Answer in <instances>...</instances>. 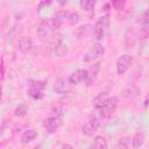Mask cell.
Instances as JSON below:
<instances>
[{"label":"cell","instance_id":"obj_7","mask_svg":"<svg viewBox=\"0 0 149 149\" xmlns=\"http://www.w3.org/2000/svg\"><path fill=\"white\" fill-rule=\"evenodd\" d=\"M59 125H61V121H59V118L58 116H49V118L44 119V121H43L44 129L48 133H51V134L55 133V132H57Z\"/></svg>","mask_w":149,"mask_h":149},{"label":"cell","instance_id":"obj_6","mask_svg":"<svg viewBox=\"0 0 149 149\" xmlns=\"http://www.w3.org/2000/svg\"><path fill=\"white\" fill-rule=\"evenodd\" d=\"M104 54V48L100 43H95L91 47V49L86 52L85 57H84V62L86 63H92L93 61L98 59L101 55Z\"/></svg>","mask_w":149,"mask_h":149},{"label":"cell","instance_id":"obj_28","mask_svg":"<svg viewBox=\"0 0 149 149\" xmlns=\"http://www.w3.org/2000/svg\"><path fill=\"white\" fill-rule=\"evenodd\" d=\"M1 79L2 80L5 79V61H3V57L1 58Z\"/></svg>","mask_w":149,"mask_h":149},{"label":"cell","instance_id":"obj_2","mask_svg":"<svg viewBox=\"0 0 149 149\" xmlns=\"http://www.w3.org/2000/svg\"><path fill=\"white\" fill-rule=\"evenodd\" d=\"M44 87H45L44 81H37V80L31 79V80H29L27 93H28V95H30L34 99H42L44 97V93H43Z\"/></svg>","mask_w":149,"mask_h":149},{"label":"cell","instance_id":"obj_14","mask_svg":"<svg viewBox=\"0 0 149 149\" xmlns=\"http://www.w3.org/2000/svg\"><path fill=\"white\" fill-rule=\"evenodd\" d=\"M136 43V34L135 30L133 28L127 29L126 34H125V44L127 48H133Z\"/></svg>","mask_w":149,"mask_h":149},{"label":"cell","instance_id":"obj_17","mask_svg":"<svg viewBox=\"0 0 149 149\" xmlns=\"http://www.w3.org/2000/svg\"><path fill=\"white\" fill-rule=\"evenodd\" d=\"M143 143H144V134L142 132H137L132 139V147L137 149V148L142 147Z\"/></svg>","mask_w":149,"mask_h":149},{"label":"cell","instance_id":"obj_30","mask_svg":"<svg viewBox=\"0 0 149 149\" xmlns=\"http://www.w3.org/2000/svg\"><path fill=\"white\" fill-rule=\"evenodd\" d=\"M62 148H73L71 144H66V143H64V144H62Z\"/></svg>","mask_w":149,"mask_h":149},{"label":"cell","instance_id":"obj_16","mask_svg":"<svg viewBox=\"0 0 149 149\" xmlns=\"http://www.w3.org/2000/svg\"><path fill=\"white\" fill-rule=\"evenodd\" d=\"M68 50H69L68 49V45L63 41L54 44V52H55V55L57 57H64L68 54Z\"/></svg>","mask_w":149,"mask_h":149},{"label":"cell","instance_id":"obj_18","mask_svg":"<svg viewBox=\"0 0 149 149\" xmlns=\"http://www.w3.org/2000/svg\"><path fill=\"white\" fill-rule=\"evenodd\" d=\"M95 2L97 0H80V8L85 12H91L94 9L95 7Z\"/></svg>","mask_w":149,"mask_h":149},{"label":"cell","instance_id":"obj_21","mask_svg":"<svg viewBox=\"0 0 149 149\" xmlns=\"http://www.w3.org/2000/svg\"><path fill=\"white\" fill-rule=\"evenodd\" d=\"M27 112H28V108L26 105H19L14 111V115L19 116V118H23V116H26Z\"/></svg>","mask_w":149,"mask_h":149},{"label":"cell","instance_id":"obj_13","mask_svg":"<svg viewBox=\"0 0 149 149\" xmlns=\"http://www.w3.org/2000/svg\"><path fill=\"white\" fill-rule=\"evenodd\" d=\"M108 99H109V93H108V92H106V91L100 92V93L93 99V106H94L95 108L100 109V108L107 102Z\"/></svg>","mask_w":149,"mask_h":149},{"label":"cell","instance_id":"obj_22","mask_svg":"<svg viewBox=\"0 0 149 149\" xmlns=\"http://www.w3.org/2000/svg\"><path fill=\"white\" fill-rule=\"evenodd\" d=\"M90 31H91V26H90V24L81 26V27L78 29V37H79V38L86 37L87 34H90Z\"/></svg>","mask_w":149,"mask_h":149},{"label":"cell","instance_id":"obj_10","mask_svg":"<svg viewBox=\"0 0 149 149\" xmlns=\"http://www.w3.org/2000/svg\"><path fill=\"white\" fill-rule=\"evenodd\" d=\"M99 70H100V62L94 63V64L87 70V77H86V80H85V83H86L87 86H90V85L93 84L94 79L97 78V74H98Z\"/></svg>","mask_w":149,"mask_h":149},{"label":"cell","instance_id":"obj_31","mask_svg":"<svg viewBox=\"0 0 149 149\" xmlns=\"http://www.w3.org/2000/svg\"><path fill=\"white\" fill-rule=\"evenodd\" d=\"M66 1H68V0H58V2H59V5H61V6L65 5V3H66Z\"/></svg>","mask_w":149,"mask_h":149},{"label":"cell","instance_id":"obj_27","mask_svg":"<svg viewBox=\"0 0 149 149\" xmlns=\"http://www.w3.org/2000/svg\"><path fill=\"white\" fill-rule=\"evenodd\" d=\"M142 22L143 23H149V8L146 9V12L142 15Z\"/></svg>","mask_w":149,"mask_h":149},{"label":"cell","instance_id":"obj_3","mask_svg":"<svg viewBox=\"0 0 149 149\" xmlns=\"http://www.w3.org/2000/svg\"><path fill=\"white\" fill-rule=\"evenodd\" d=\"M107 27H108V15L101 16L97 21V23L93 28V34H94V37L97 41H101L104 38Z\"/></svg>","mask_w":149,"mask_h":149},{"label":"cell","instance_id":"obj_12","mask_svg":"<svg viewBox=\"0 0 149 149\" xmlns=\"http://www.w3.org/2000/svg\"><path fill=\"white\" fill-rule=\"evenodd\" d=\"M61 26L62 23L59 21H57L55 17H50V19H44L40 27H43L47 30H57L61 28Z\"/></svg>","mask_w":149,"mask_h":149},{"label":"cell","instance_id":"obj_19","mask_svg":"<svg viewBox=\"0 0 149 149\" xmlns=\"http://www.w3.org/2000/svg\"><path fill=\"white\" fill-rule=\"evenodd\" d=\"M93 147L99 148V149H106V148H108V144L104 136H95L94 141H93Z\"/></svg>","mask_w":149,"mask_h":149},{"label":"cell","instance_id":"obj_9","mask_svg":"<svg viewBox=\"0 0 149 149\" xmlns=\"http://www.w3.org/2000/svg\"><path fill=\"white\" fill-rule=\"evenodd\" d=\"M86 77H87V70L79 69V70L74 71L73 73H71V76L69 77V80L72 85H78V84L85 81Z\"/></svg>","mask_w":149,"mask_h":149},{"label":"cell","instance_id":"obj_29","mask_svg":"<svg viewBox=\"0 0 149 149\" xmlns=\"http://www.w3.org/2000/svg\"><path fill=\"white\" fill-rule=\"evenodd\" d=\"M127 148L128 147V144L127 143H125V140H120V142L118 143V148Z\"/></svg>","mask_w":149,"mask_h":149},{"label":"cell","instance_id":"obj_25","mask_svg":"<svg viewBox=\"0 0 149 149\" xmlns=\"http://www.w3.org/2000/svg\"><path fill=\"white\" fill-rule=\"evenodd\" d=\"M127 93H129V94L127 95V98H134V97L137 94V88H135V90L128 88V90H123V91H122V95H123V97H125Z\"/></svg>","mask_w":149,"mask_h":149},{"label":"cell","instance_id":"obj_24","mask_svg":"<svg viewBox=\"0 0 149 149\" xmlns=\"http://www.w3.org/2000/svg\"><path fill=\"white\" fill-rule=\"evenodd\" d=\"M79 20H80V17H79V15L77 13H70V16L68 19V22H69V24L73 26V24H77L79 22Z\"/></svg>","mask_w":149,"mask_h":149},{"label":"cell","instance_id":"obj_32","mask_svg":"<svg viewBox=\"0 0 149 149\" xmlns=\"http://www.w3.org/2000/svg\"><path fill=\"white\" fill-rule=\"evenodd\" d=\"M148 104H149V99H147V100H146V102H144V106L147 107V106H148Z\"/></svg>","mask_w":149,"mask_h":149},{"label":"cell","instance_id":"obj_11","mask_svg":"<svg viewBox=\"0 0 149 149\" xmlns=\"http://www.w3.org/2000/svg\"><path fill=\"white\" fill-rule=\"evenodd\" d=\"M33 48V41L29 36H22L19 40V49L22 54H28Z\"/></svg>","mask_w":149,"mask_h":149},{"label":"cell","instance_id":"obj_20","mask_svg":"<svg viewBox=\"0 0 149 149\" xmlns=\"http://www.w3.org/2000/svg\"><path fill=\"white\" fill-rule=\"evenodd\" d=\"M140 40H147L149 37V23H143L142 28L139 31Z\"/></svg>","mask_w":149,"mask_h":149},{"label":"cell","instance_id":"obj_15","mask_svg":"<svg viewBox=\"0 0 149 149\" xmlns=\"http://www.w3.org/2000/svg\"><path fill=\"white\" fill-rule=\"evenodd\" d=\"M37 137V130L35 129H29V130H26L22 135H21V143L23 144H28L30 142H33L35 139Z\"/></svg>","mask_w":149,"mask_h":149},{"label":"cell","instance_id":"obj_26","mask_svg":"<svg viewBox=\"0 0 149 149\" xmlns=\"http://www.w3.org/2000/svg\"><path fill=\"white\" fill-rule=\"evenodd\" d=\"M51 3H52V0H41L40 3H38V9L47 8V7H49Z\"/></svg>","mask_w":149,"mask_h":149},{"label":"cell","instance_id":"obj_23","mask_svg":"<svg viewBox=\"0 0 149 149\" xmlns=\"http://www.w3.org/2000/svg\"><path fill=\"white\" fill-rule=\"evenodd\" d=\"M111 3L115 10H122L126 6V0H111Z\"/></svg>","mask_w":149,"mask_h":149},{"label":"cell","instance_id":"obj_1","mask_svg":"<svg viewBox=\"0 0 149 149\" xmlns=\"http://www.w3.org/2000/svg\"><path fill=\"white\" fill-rule=\"evenodd\" d=\"M104 119L100 109L97 108V112L90 118V120L83 126V133L87 136H92L99 128L100 123H101V120Z\"/></svg>","mask_w":149,"mask_h":149},{"label":"cell","instance_id":"obj_8","mask_svg":"<svg viewBox=\"0 0 149 149\" xmlns=\"http://www.w3.org/2000/svg\"><path fill=\"white\" fill-rule=\"evenodd\" d=\"M72 84L70 83L69 78H59L54 84V90L57 93H66L70 91Z\"/></svg>","mask_w":149,"mask_h":149},{"label":"cell","instance_id":"obj_5","mask_svg":"<svg viewBox=\"0 0 149 149\" xmlns=\"http://www.w3.org/2000/svg\"><path fill=\"white\" fill-rule=\"evenodd\" d=\"M118 101L119 100L116 97H109L107 102L100 108V112H101L104 118H111L115 113L116 107H118Z\"/></svg>","mask_w":149,"mask_h":149},{"label":"cell","instance_id":"obj_4","mask_svg":"<svg viewBox=\"0 0 149 149\" xmlns=\"http://www.w3.org/2000/svg\"><path fill=\"white\" fill-rule=\"evenodd\" d=\"M133 57L128 54H125L122 56H120L116 59V72L118 74H123L127 72V70L132 66L133 64Z\"/></svg>","mask_w":149,"mask_h":149}]
</instances>
